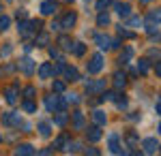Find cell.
<instances>
[{"label":"cell","mask_w":161,"mask_h":156,"mask_svg":"<svg viewBox=\"0 0 161 156\" xmlns=\"http://www.w3.org/2000/svg\"><path fill=\"white\" fill-rule=\"evenodd\" d=\"M159 133H161V122H159Z\"/></svg>","instance_id":"56"},{"label":"cell","mask_w":161,"mask_h":156,"mask_svg":"<svg viewBox=\"0 0 161 156\" xmlns=\"http://www.w3.org/2000/svg\"><path fill=\"white\" fill-rule=\"evenodd\" d=\"M62 150H64V152H69V154H75V152H80V150H82V143H80V141H67Z\"/></svg>","instance_id":"22"},{"label":"cell","mask_w":161,"mask_h":156,"mask_svg":"<svg viewBox=\"0 0 161 156\" xmlns=\"http://www.w3.org/2000/svg\"><path fill=\"white\" fill-rule=\"evenodd\" d=\"M11 126H15V128H19V126H22V116H19V113H15V111H11Z\"/></svg>","instance_id":"34"},{"label":"cell","mask_w":161,"mask_h":156,"mask_svg":"<svg viewBox=\"0 0 161 156\" xmlns=\"http://www.w3.org/2000/svg\"><path fill=\"white\" fill-rule=\"evenodd\" d=\"M84 152H86V154H90V156H97V154H99V150H97V148H86Z\"/></svg>","instance_id":"48"},{"label":"cell","mask_w":161,"mask_h":156,"mask_svg":"<svg viewBox=\"0 0 161 156\" xmlns=\"http://www.w3.org/2000/svg\"><path fill=\"white\" fill-rule=\"evenodd\" d=\"M0 141H2V135H0Z\"/></svg>","instance_id":"57"},{"label":"cell","mask_w":161,"mask_h":156,"mask_svg":"<svg viewBox=\"0 0 161 156\" xmlns=\"http://www.w3.org/2000/svg\"><path fill=\"white\" fill-rule=\"evenodd\" d=\"M71 122H73V128H75V131H82V128H84V124H86L84 113H82V111H73V113H71Z\"/></svg>","instance_id":"13"},{"label":"cell","mask_w":161,"mask_h":156,"mask_svg":"<svg viewBox=\"0 0 161 156\" xmlns=\"http://www.w3.org/2000/svg\"><path fill=\"white\" fill-rule=\"evenodd\" d=\"M2 124H7V126H11V111H7V113L2 116Z\"/></svg>","instance_id":"44"},{"label":"cell","mask_w":161,"mask_h":156,"mask_svg":"<svg viewBox=\"0 0 161 156\" xmlns=\"http://www.w3.org/2000/svg\"><path fill=\"white\" fill-rule=\"evenodd\" d=\"M95 43H97L101 49H105V51L112 49V39L108 34H97V36H95Z\"/></svg>","instance_id":"16"},{"label":"cell","mask_w":161,"mask_h":156,"mask_svg":"<svg viewBox=\"0 0 161 156\" xmlns=\"http://www.w3.org/2000/svg\"><path fill=\"white\" fill-rule=\"evenodd\" d=\"M108 4H110V0H97L95 9H97V11H103V9H108Z\"/></svg>","instance_id":"40"},{"label":"cell","mask_w":161,"mask_h":156,"mask_svg":"<svg viewBox=\"0 0 161 156\" xmlns=\"http://www.w3.org/2000/svg\"><path fill=\"white\" fill-rule=\"evenodd\" d=\"M116 92H105V90H103V92H101V101H116Z\"/></svg>","instance_id":"37"},{"label":"cell","mask_w":161,"mask_h":156,"mask_svg":"<svg viewBox=\"0 0 161 156\" xmlns=\"http://www.w3.org/2000/svg\"><path fill=\"white\" fill-rule=\"evenodd\" d=\"M13 154H17V156H32V154H37V150H35L30 143H17V145H15V150H13Z\"/></svg>","instance_id":"9"},{"label":"cell","mask_w":161,"mask_h":156,"mask_svg":"<svg viewBox=\"0 0 161 156\" xmlns=\"http://www.w3.org/2000/svg\"><path fill=\"white\" fill-rule=\"evenodd\" d=\"M71 54H73L75 58H82V56L86 54V45H84V43H73V47H71Z\"/></svg>","instance_id":"23"},{"label":"cell","mask_w":161,"mask_h":156,"mask_svg":"<svg viewBox=\"0 0 161 156\" xmlns=\"http://www.w3.org/2000/svg\"><path fill=\"white\" fill-rule=\"evenodd\" d=\"M37 131H39L41 137H50V135H52V124H50V122H39Z\"/></svg>","instance_id":"20"},{"label":"cell","mask_w":161,"mask_h":156,"mask_svg":"<svg viewBox=\"0 0 161 156\" xmlns=\"http://www.w3.org/2000/svg\"><path fill=\"white\" fill-rule=\"evenodd\" d=\"M2 96H4V101H7L9 105H15V103H17V86H7V88L2 90Z\"/></svg>","instance_id":"7"},{"label":"cell","mask_w":161,"mask_h":156,"mask_svg":"<svg viewBox=\"0 0 161 156\" xmlns=\"http://www.w3.org/2000/svg\"><path fill=\"white\" fill-rule=\"evenodd\" d=\"M47 43H50V36L45 34V32H41V34H37V39H35V45H37V47H45Z\"/></svg>","instance_id":"27"},{"label":"cell","mask_w":161,"mask_h":156,"mask_svg":"<svg viewBox=\"0 0 161 156\" xmlns=\"http://www.w3.org/2000/svg\"><path fill=\"white\" fill-rule=\"evenodd\" d=\"M120 47V41L118 39H112V49H118Z\"/></svg>","instance_id":"50"},{"label":"cell","mask_w":161,"mask_h":156,"mask_svg":"<svg viewBox=\"0 0 161 156\" xmlns=\"http://www.w3.org/2000/svg\"><path fill=\"white\" fill-rule=\"evenodd\" d=\"M108 145H110V152H112V154H125V150L120 148V139H118V135H116V133H112L110 137H108Z\"/></svg>","instance_id":"6"},{"label":"cell","mask_w":161,"mask_h":156,"mask_svg":"<svg viewBox=\"0 0 161 156\" xmlns=\"http://www.w3.org/2000/svg\"><path fill=\"white\" fill-rule=\"evenodd\" d=\"M45 107H47V111H52V113H56V111H64L67 101H62L60 96H56V92H54V94L45 96Z\"/></svg>","instance_id":"1"},{"label":"cell","mask_w":161,"mask_h":156,"mask_svg":"<svg viewBox=\"0 0 161 156\" xmlns=\"http://www.w3.org/2000/svg\"><path fill=\"white\" fill-rule=\"evenodd\" d=\"M101 69H103V56H101V54H95V56L90 58V62L86 64V71L90 73V75H97V73H101Z\"/></svg>","instance_id":"4"},{"label":"cell","mask_w":161,"mask_h":156,"mask_svg":"<svg viewBox=\"0 0 161 156\" xmlns=\"http://www.w3.org/2000/svg\"><path fill=\"white\" fill-rule=\"evenodd\" d=\"M39 9H41V15H54V13L58 11V2H54V0H43Z\"/></svg>","instance_id":"10"},{"label":"cell","mask_w":161,"mask_h":156,"mask_svg":"<svg viewBox=\"0 0 161 156\" xmlns=\"http://www.w3.org/2000/svg\"><path fill=\"white\" fill-rule=\"evenodd\" d=\"M11 43H7V47H4V49H2V56H9V54H11Z\"/></svg>","instance_id":"49"},{"label":"cell","mask_w":161,"mask_h":156,"mask_svg":"<svg viewBox=\"0 0 161 156\" xmlns=\"http://www.w3.org/2000/svg\"><path fill=\"white\" fill-rule=\"evenodd\" d=\"M35 94H37V88L35 86H26L24 88V98H32Z\"/></svg>","instance_id":"35"},{"label":"cell","mask_w":161,"mask_h":156,"mask_svg":"<svg viewBox=\"0 0 161 156\" xmlns=\"http://www.w3.org/2000/svg\"><path fill=\"white\" fill-rule=\"evenodd\" d=\"M2 11H4V9H2V2H0V13H2Z\"/></svg>","instance_id":"55"},{"label":"cell","mask_w":161,"mask_h":156,"mask_svg":"<svg viewBox=\"0 0 161 156\" xmlns=\"http://www.w3.org/2000/svg\"><path fill=\"white\" fill-rule=\"evenodd\" d=\"M22 109H24L26 113H35V111H37V105H35L30 98H26L24 103H22Z\"/></svg>","instance_id":"30"},{"label":"cell","mask_w":161,"mask_h":156,"mask_svg":"<svg viewBox=\"0 0 161 156\" xmlns=\"http://www.w3.org/2000/svg\"><path fill=\"white\" fill-rule=\"evenodd\" d=\"M105 90V79H97V81H88L86 84V92L88 94H99Z\"/></svg>","instance_id":"8"},{"label":"cell","mask_w":161,"mask_h":156,"mask_svg":"<svg viewBox=\"0 0 161 156\" xmlns=\"http://www.w3.org/2000/svg\"><path fill=\"white\" fill-rule=\"evenodd\" d=\"M17 69L24 73L26 77H30V75L35 73V69H37V62L32 60V58H28V56H26V58H22V60L17 62Z\"/></svg>","instance_id":"3"},{"label":"cell","mask_w":161,"mask_h":156,"mask_svg":"<svg viewBox=\"0 0 161 156\" xmlns=\"http://www.w3.org/2000/svg\"><path fill=\"white\" fill-rule=\"evenodd\" d=\"M67 141H69V135H67V133H62L60 137H58V139H56V141H54V145H52V148H58V150H62V148H64V143H67Z\"/></svg>","instance_id":"31"},{"label":"cell","mask_w":161,"mask_h":156,"mask_svg":"<svg viewBox=\"0 0 161 156\" xmlns=\"http://www.w3.org/2000/svg\"><path fill=\"white\" fill-rule=\"evenodd\" d=\"M50 56H52V58H58V60L62 58V56H60V49H56V47H52V49H50Z\"/></svg>","instance_id":"45"},{"label":"cell","mask_w":161,"mask_h":156,"mask_svg":"<svg viewBox=\"0 0 161 156\" xmlns=\"http://www.w3.org/2000/svg\"><path fill=\"white\" fill-rule=\"evenodd\" d=\"M17 32H19V36H22V39H28V36L37 34V28H35V24H32V22L22 19V22L17 24Z\"/></svg>","instance_id":"2"},{"label":"cell","mask_w":161,"mask_h":156,"mask_svg":"<svg viewBox=\"0 0 161 156\" xmlns=\"http://www.w3.org/2000/svg\"><path fill=\"white\" fill-rule=\"evenodd\" d=\"M58 45H60V49H67V51H71V47H73V41H71V36L60 34V36H58Z\"/></svg>","instance_id":"21"},{"label":"cell","mask_w":161,"mask_h":156,"mask_svg":"<svg viewBox=\"0 0 161 156\" xmlns=\"http://www.w3.org/2000/svg\"><path fill=\"white\" fill-rule=\"evenodd\" d=\"M92 122H95L97 126H105V124H108V116H105V111H101V109L92 111Z\"/></svg>","instance_id":"18"},{"label":"cell","mask_w":161,"mask_h":156,"mask_svg":"<svg viewBox=\"0 0 161 156\" xmlns=\"http://www.w3.org/2000/svg\"><path fill=\"white\" fill-rule=\"evenodd\" d=\"M116 105H118V109H127V105H129V101H127L125 96H120V98H116Z\"/></svg>","instance_id":"42"},{"label":"cell","mask_w":161,"mask_h":156,"mask_svg":"<svg viewBox=\"0 0 161 156\" xmlns=\"http://www.w3.org/2000/svg\"><path fill=\"white\" fill-rule=\"evenodd\" d=\"M64 101H67V103H73V105H77L82 98H80V94H69L67 98H64Z\"/></svg>","instance_id":"41"},{"label":"cell","mask_w":161,"mask_h":156,"mask_svg":"<svg viewBox=\"0 0 161 156\" xmlns=\"http://www.w3.org/2000/svg\"><path fill=\"white\" fill-rule=\"evenodd\" d=\"M153 0H140V4H150Z\"/></svg>","instance_id":"54"},{"label":"cell","mask_w":161,"mask_h":156,"mask_svg":"<svg viewBox=\"0 0 161 156\" xmlns=\"http://www.w3.org/2000/svg\"><path fill=\"white\" fill-rule=\"evenodd\" d=\"M86 139L90 141V143H97V141L101 139V126H97V124L90 126V128L86 131Z\"/></svg>","instance_id":"14"},{"label":"cell","mask_w":161,"mask_h":156,"mask_svg":"<svg viewBox=\"0 0 161 156\" xmlns=\"http://www.w3.org/2000/svg\"><path fill=\"white\" fill-rule=\"evenodd\" d=\"M56 113H58V116L54 118V124H56V126H64L67 120H69V113H64V111H56Z\"/></svg>","instance_id":"26"},{"label":"cell","mask_w":161,"mask_h":156,"mask_svg":"<svg viewBox=\"0 0 161 156\" xmlns=\"http://www.w3.org/2000/svg\"><path fill=\"white\" fill-rule=\"evenodd\" d=\"M131 58H133V47H125L123 51H120V56H118V62H129L131 60Z\"/></svg>","instance_id":"24"},{"label":"cell","mask_w":161,"mask_h":156,"mask_svg":"<svg viewBox=\"0 0 161 156\" xmlns=\"http://www.w3.org/2000/svg\"><path fill=\"white\" fill-rule=\"evenodd\" d=\"M64 77H67V81H77L80 79V73L75 66H64Z\"/></svg>","instance_id":"19"},{"label":"cell","mask_w":161,"mask_h":156,"mask_svg":"<svg viewBox=\"0 0 161 156\" xmlns=\"http://www.w3.org/2000/svg\"><path fill=\"white\" fill-rule=\"evenodd\" d=\"M155 111L161 116V96H157V101H155Z\"/></svg>","instance_id":"47"},{"label":"cell","mask_w":161,"mask_h":156,"mask_svg":"<svg viewBox=\"0 0 161 156\" xmlns=\"http://www.w3.org/2000/svg\"><path fill=\"white\" fill-rule=\"evenodd\" d=\"M148 19L155 22V24H161V9H153V11L148 13Z\"/></svg>","instance_id":"32"},{"label":"cell","mask_w":161,"mask_h":156,"mask_svg":"<svg viewBox=\"0 0 161 156\" xmlns=\"http://www.w3.org/2000/svg\"><path fill=\"white\" fill-rule=\"evenodd\" d=\"M155 73H157V77H161V60L155 64Z\"/></svg>","instance_id":"51"},{"label":"cell","mask_w":161,"mask_h":156,"mask_svg":"<svg viewBox=\"0 0 161 156\" xmlns=\"http://www.w3.org/2000/svg\"><path fill=\"white\" fill-rule=\"evenodd\" d=\"M64 81H58V79H54V84H52V90L56 92V94H60V92H64Z\"/></svg>","instance_id":"33"},{"label":"cell","mask_w":161,"mask_h":156,"mask_svg":"<svg viewBox=\"0 0 161 156\" xmlns=\"http://www.w3.org/2000/svg\"><path fill=\"white\" fill-rule=\"evenodd\" d=\"M112 84H114V88L116 90H123L125 86H127V75L120 71H116L114 75H112Z\"/></svg>","instance_id":"11"},{"label":"cell","mask_w":161,"mask_h":156,"mask_svg":"<svg viewBox=\"0 0 161 156\" xmlns=\"http://www.w3.org/2000/svg\"><path fill=\"white\" fill-rule=\"evenodd\" d=\"M22 126H24V133H30V128H32L30 124H24V122H22Z\"/></svg>","instance_id":"53"},{"label":"cell","mask_w":161,"mask_h":156,"mask_svg":"<svg viewBox=\"0 0 161 156\" xmlns=\"http://www.w3.org/2000/svg\"><path fill=\"white\" fill-rule=\"evenodd\" d=\"M159 148H161V145H159Z\"/></svg>","instance_id":"59"},{"label":"cell","mask_w":161,"mask_h":156,"mask_svg":"<svg viewBox=\"0 0 161 156\" xmlns=\"http://www.w3.org/2000/svg\"><path fill=\"white\" fill-rule=\"evenodd\" d=\"M97 26H99V28L110 26V15H108V13H103V11H99V15H97Z\"/></svg>","instance_id":"25"},{"label":"cell","mask_w":161,"mask_h":156,"mask_svg":"<svg viewBox=\"0 0 161 156\" xmlns=\"http://www.w3.org/2000/svg\"><path fill=\"white\" fill-rule=\"evenodd\" d=\"M75 24H77V13H75V11H69L60 19V28H62V30H71Z\"/></svg>","instance_id":"5"},{"label":"cell","mask_w":161,"mask_h":156,"mask_svg":"<svg viewBox=\"0 0 161 156\" xmlns=\"http://www.w3.org/2000/svg\"><path fill=\"white\" fill-rule=\"evenodd\" d=\"M144 24V19H142V17H131V15H129V26H142Z\"/></svg>","instance_id":"39"},{"label":"cell","mask_w":161,"mask_h":156,"mask_svg":"<svg viewBox=\"0 0 161 156\" xmlns=\"http://www.w3.org/2000/svg\"><path fill=\"white\" fill-rule=\"evenodd\" d=\"M127 143L131 145V148H133V145L137 143V137H136V133H129V135H127Z\"/></svg>","instance_id":"43"},{"label":"cell","mask_w":161,"mask_h":156,"mask_svg":"<svg viewBox=\"0 0 161 156\" xmlns=\"http://www.w3.org/2000/svg\"><path fill=\"white\" fill-rule=\"evenodd\" d=\"M131 9H133V7H131L129 2H116V13H118L120 17H129V15H131Z\"/></svg>","instance_id":"17"},{"label":"cell","mask_w":161,"mask_h":156,"mask_svg":"<svg viewBox=\"0 0 161 156\" xmlns=\"http://www.w3.org/2000/svg\"><path fill=\"white\" fill-rule=\"evenodd\" d=\"M142 148H144V152H146V154H155V152H157V148H159V143H157V139H155V137H146V139L142 141Z\"/></svg>","instance_id":"12"},{"label":"cell","mask_w":161,"mask_h":156,"mask_svg":"<svg viewBox=\"0 0 161 156\" xmlns=\"http://www.w3.org/2000/svg\"><path fill=\"white\" fill-rule=\"evenodd\" d=\"M50 77H54V69L50 62H43L39 66V79H50Z\"/></svg>","instance_id":"15"},{"label":"cell","mask_w":161,"mask_h":156,"mask_svg":"<svg viewBox=\"0 0 161 156\" xmlns=\"http://www.w3.org/2000/svg\"><path fill=\"white\" fill-rule=\"evenodd\" d=\"M11 28V17L9 15H0V32H7Z\"/></svg>","instance_id":"28"},{"label":"cell","mask_w":161,"mask_h":156,"mask_svg":"<svg viewBox=\"0 0 161 156\" xmlns=\"http://www.w3.org/2000/svg\"><path fill=\"white\" fill-rule=\"evenodd\" d=\"M146 32H148L150 36H155V34H157V24L148 19V22H146Z\"/></svg>","instance_id":"36"},{"label":"cell","mask_w":161,"mask_h":156,"mask_svg":"<svg viewBox=\"0 0 161 156\" xmlns=\"http://www.w3.org/2000/svg\"><path fill=\"white\" fill-rule=\"evenodd\" d=\"M17 19H26V11H24V9L17 11Z\"/></svg>","instance_id":"52"},{"label":"cell","mask_w":161,"mask_h":156,"mask_svg":"<svg viewBox=\"0 0 161 156\" xmlns=\"http://www.w3.org/2000/svg\"><path fill=\"white\" fill-rule=\"evenodd\" d=\"M7 2H13V0H7Z\"/></svg>","instance_id":"58"},{"label":"cell","mask_w":161,"mask_h":156,"mask_svg":"<svg viewBox=\"0 0 161 156\" xmlns=\"http://www.w3.org/2000/svg\"><path fill=\"white\" fill-rule=\"evenodd\" d=\"M148 58H161V49H150Z\"/></svg>","instance_id":"46"},{"label":"cell","mask_w":161,"mask_h":156,"mask_svg":"<svg viewBox=\"0 0 161 156\" xmlns=\"http://www.w3.org/2000/svg\"><path fill=\"white\" fill-rule=\"evenodd\" d=\"M148 71H150V66H148V58H142V60L137 62V73H142V75H146Z\"/></svg>","instance_id":"29"},{"label":"cell","mask_w":161,"mask_h":156,"mask_svg":"<svg viewBox=\"0 0 161 156\" xmlns=\"http://www.w3.org/2000/svg\"><path fill=\"white\" fill-rule=\"evenodd\" d=\"M118 34H120V39H133V32H129V30H125L123 26H120V28H118Z\"/></svg>","instance_id":"38"}]
</instances>
